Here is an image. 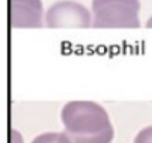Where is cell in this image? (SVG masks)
Masks as SVG:
<instances>
[{"instance_id":"cell-1","label":"cell","mask_w":152,"mask_h":143,"mask_svg":"<svg viewBox=\"0 0 152 143\" xmlns=\"http://www.w3.org/2000/svg\"><path fill=\"white\" fill-rule=\"evenodd\" d=\"M61 118L71 143H110L114 138L107 113L94 101H70L64 105Z\"/></svg>"},{"instance_id":"cell-2","label":"cell","mask_w":152,"mask_h":143,"mask_svg":"<svg viewBox=\"0 0 152 143\" xmlns=\"http://www.w3.org/2000/svg\"><path fill=\"white\" fill-rule=\"evenodd\" d=\"M139 0H93L95 28H139Z\"/></svg>"},{"instance_id":"cell-3","label":"cell","mask_w":152,"mask_h":143,"mask_svg":"<svg viewBox=\"0 0 152 143\" xmlns=\"http://www.w3.org/2000/svg\"><path fill=\"white\" fill-rule=\"evenodd\" d=\"M45 22L50 28H88L92 26L93 20L83 4L71 0H61L47 10Z\"/></svg>"},{"instance_id":"cell-4","label":"cell","mask_w":152,"mask_h":143,"mask_svg":"<svg viewBox=\"0 0 152 143\" xmlns=\"http://www.w3.org/2000/svg\"><path fill=\"white\" fill-rule=\"evenodd\" d=\"M42 17L41 0H11L12 27H42Z\"/></svg>"},{"instance_id":"cell-5","label":"cell","mask_w":152,"mask_h":143,"mask_svg":"<svg viewBox=\"0 0 152 143\" xmlns=\"http://www.w3.org/2000/svg\"><path fill=\"white\" fill-rule=\"evenodd\" d=\"M31 143H71L65 132L45 133L31 141Z\"/></svg>"},{"instance_id":"cell-6","label":"cell","mask_w":152,"mask_h":143,"mask_svg":"<svg viewBox=\"0 0 152 143\" xmlns=\"http://www.w3.org/2000/svg\"><path fill=\"white\" fill-rule=\"evenodd\" d=\"M133 143H152V125L140 130Z\"/></svg>"},{"instance_id":"cell-7","label":"cell","mask_w":152,"mask_h":143,"mask_svg":"<svg viewBox=\"0 0 152 143\" xmlns=\"http://www.w3.org/2000/svg\"><path fill=\"white\" fill-rule=\"evenodd\" d=\"M146 27H147V28H152V17L147 21V23H146Z\"/></svg>"}]
</instances>
